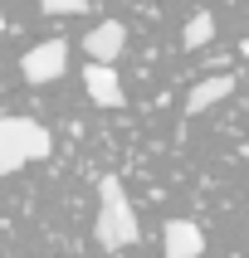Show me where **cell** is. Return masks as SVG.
Masks as SVG:
<instances>
[{
	"mask_svg": "<svg viewBox=\"0 0 249 258\" xmlns=\"http://www.w3.org/2000/svg\"><path fill=\"white\" fill-rule=\"evenodd\" d=\"M234 93V73H215V78H201V83L186 93V112L201 117L205 107H215V102H225Z\"/></svg>",
	"mask_w": 249,
	"mask_h": 258,
	"instance_id": "7",
	"label": "cell"
},
{
	"mask_svg": "<svg viewBox=\"0 0 249 258\" xmlns=\"http://www.w3.org/2000/svg\"><path fill=\"white\" fill-rule=\"evenodd\" d=\"M49 151H54V137H49L44 122L15 117V112L0 117V175H15L29 161H44Z\"/></svg>",
	"mask_w": 249,
	"mask_h": 258,
	"instance_id": "1",
	"label": "cell"
},
{
	"mask_svg": "<svg viewBox=\"0 0 249 258\" xmlns=\"http://www.w3.org/2000/svg\"><path fill=\"white\" fill-rule=\"evenodd\" d=\"M64 69H69V44L64 39H44L20 58V73L29 83H54V78H64Z\"/></svg>",
	"mask_w": 249,
	"mask_h": 258,
	"instance_id": "3",
	"label": "cell"
},
{
	"mask_svg": "<svg viewBox=\"0 0 249 258\" xmlns=\"http://www.w3.org/2000/svg\"><path fill=\"white\" fill-rule=\"evenodd\" d=\"M83 88H88V98L98 102V107H108V112L127 102V93H122V83H117L113 63H88V69H83Z\"/></svg>",
	"mask_w": 249,
	"mask_h": 258,
	"instance_id": "5",
	"label": "cell"
},
{
	"mask_svg": "<svg viewBox=\"0 0 249 258\" xmlns=\"http://www.w3.org/2000/svg\"><path fill=\"white\" fill-rule=\"evenodd\" d=\"M215 39V15H190L186 20V34H181V44H186V49H205V44Z\"/></svg>",
	"mask_w": 249,
	"mask_h": 258,
	"instance_id": "8",
	"label": "cell"
},
{
	"mask_svg": "<svg viewBox=\"0 0 249 258\" xmlns=\"http://www.w3.org/2000/svg\"><path fill=\"white\" fill-rule=\"evenodd\" d=\"M161 253H166V258H201L205 253L201 224H190V219H171L166 234H161Z\"/></svg>",
	"mask_w": 249,
	"mask_h": 258,
	"instance_id": "6",
	"label": "cell"
},
{
	"mask_svg": "<svg viewBox=\"0 0 249 258\" xmlns=\"http://www.w3.org/2000/svg\"><path fill=\"white\" fill-rule=\"evenodd\" d=\"M0 29H5V15H0Z\"/></svg>",
	"mask_w": 249,
	"mask_h": 258,
	"instance_id": "10",
	"label": "cell"
},
{
	"mask_svg": "<svg viewBox=\"0 0 249 258\" xmlns=\"http://www.w3.org/2000/svg\"><path fill=\"white\" fill-rule=\"evenodd\" d=\"M122 49H127V29L117 25V20H103V25H93V29L83 34V54H88V63H113Z\"/></svg>",
	"mask_w": 249,
	"mask_h": 258,
	"instance_id": "4",
	"label": "cell"
},
{
	"mask_svg": "<svg viewBox=\"0 0 249 258\" xmlns=\"http://www.w3.org/2000/svg\"><path fill=\"white\" fill-rule=\"evenodd\" d=\"M39 10L44 15H83L88 0H39Z\"/></svg>",
	"mask_w": 249,
	"mask_h": 258,
	"instance_id": "9",
	"label": "cell"
},
{
	"mask_svg": "<svg viewBox=\"0 0 249 258\" xmlns=\"http://www.w3.org/2000/svg\"><path fill=\"white\" fill-rule=\"evenodd\" d=\"M93 234H98L103 248H127L137 244V215H132V200L117 175H103L98 185V219H93Z\"/></svg>",
	"mask_w": 249,
	"mask_h": 258,
	"instance_id": "2",
	"label": "cell"
}]
</instances>
